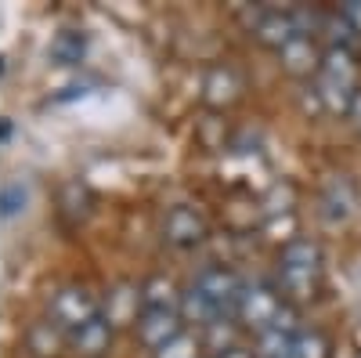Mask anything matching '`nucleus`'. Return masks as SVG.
Segmentation results:
<instances>
[{
  "instance_id": "f257e3e1",
  "label": "nucleus",
  "mask_w": 361,
  "mask_h": 358,
  "mask_svg": "<svg viewBox=\"0 0 361 358\" xmlns=\"http://www.w3.org/2000/svg\"><path fill=\"white\" fill-rule=\"evenodd\" d=\"M238 297H243V286H238V279L231 272H224V268H206L195 279L192 293L185 297V311L195 322L217 326L228 308H238Z\"/></svg>"
},
{
  "instance_id": "f03ea898",
  "label": "nucleus",
  "mask_w": 361,
  "mask_h": 358,
  "mask_svg": "<svg viewBox=\"0 0 361 358\" xmlns=\"http://www.w3.org/2000/svg\"><path fill=\"white\" fill-rule=\"evenodd\" d=\"M318 246L307 243V239H293L282 250V286L296 297H307L318 275Z\"/></svg>"
},
{
  "instance_id": "7ed1b4c3",
  "label": "nucleus",
  "mask_w": 361,
  "mask_h": 358,
  "mask_svg": "<svg viewBox=\"0 0 361 358\" xmlns=\"http://www.w3.org/2000/svg\"><path fill=\"white\" fill-rule=\"evenodd\" d=\"M238 315H243L250 326H260V330L267 333L271 326H275V318L282 315V304H279V297L264 290V286H253V290H243V297H238Z\"/></svg>"
},
{
  "instance_id": "20e7f679",
  "label": "nucleus",
  "mask_w": 361,
  "mask_h": 358,
  "mask_svg": "<svg viewBox=\"0 0 361 358\" xmlns=\"http://www.w3.org/2000/svg\"><path fill=\"white\" fill-rule=\"evenodd\" d=\"M94 301L83 293V290H62L54 297V318L69 326V330H76V326H83L87 318H94Z\"/></svg>"
},
{
  "instance_id": "39448f33",
  "label": "nucleus",
  "mask_w": 361,
  "mask_h": 358,
  "mask_svg": "<svg viewBox=\"0 0 361 358\" xmlns=\"http://www.w3.org/2000/svg\"><path fill=\"white\" fill-rule=\"evenodd\" d=\"M354 87V66H350V54L347 47H333L325 58V91L322 95H347Z\"/></svg>"
},
{
  "instance_id": "423d86ee",
  "label": "nucleus",
  "mask_w": 361,
  "mask_h": 358,
  "mask_svg": "<svg viewBox=\"0 0 361 358\" xmlns=\"http://www.w3.org/2000/svg\"><path fill=\"white\" fill-rule=\"evenodd\" d=\"M166 235L177 246H192V243L202 239V221L188 210V206H177V210H170V217H166Z\"/></svg>"
},
{
  "instance_id": "0eeeda50",
  "label": "nucleus",
  "mask_w": 361,
  "mask_h": 358,
  "mask_svg": "<svg viewBox=\"0 0 361 358\" xmlns=\"http://www.w3.org/2000/svg\"><path fill=\"white\" fill-rule=\"evenodd\" d=\"M141 337L148 340V344H166V340H173L177 337V315L173 311H145V318H141Z\"/></svg>"
},
{
  "instance_id": "6e6552de",
  "label": "nucleus",
  "mask_w": 361,
  "mask_h": 358,
  "mask_svg": "<svg viewBox=\"0 0 361 358\" xmlns=\"http://www.w3.org/2000/svg\"><path fill=\"white\" fill-rule=\"evenodd\" d=\"M87 54V37L76 33V29H66V33H58L54 44H51V58L62 66H80Z\"/></svg>"
},
{
  "instance_id": "1a4fd4ad",
  "label": "nucleus",
  "mask_w": 361,
  "mask_h": 358,
  "mask_svg": "<svg viewBox=\"0 0 361 358\" xmlns=\"http://www.w3.org/2000/svg\"><path fill=\"white\" fill-rule=\"evenodd\" d=\"M105 340H109V322H105L102 315L87 318L83 326H76V330H73V344H76L80 351H87V354H98V351L105 347Z\"/></svg>"
},
{
  "instance_id": "9d476101",
  "label": "nucleus",
  "mask_w": 361,
  "mask_h": 358,
  "mask_svg": "<svg viewBox=\"0 0 361 358\" xmlns=\"http://www.w3.org/2000/svg\"><path fill=\"white\" fill-rule=\"evenodd\" d=\"M282 51V58H286V66L293 69V73H307L311 66H314V47H311V40L300 33V37H293L286 47H279Z\"/></svg>"
},
{
  "instance_id": "9b49d317",
  "label": "nucleus",
  "mask_w": 361,
  "mask_h": 358,
  "mask_svg": "<svg viewBox=\"0 0 361 358\" xmlns=\"http://www.w3.org/2000/svg\"><path fill=\"white\" fill-rule=\"evenodd\" d=\"M141 304H145V311H173V286H170L166 279L145 282V290H141Z\"/></svg>"
},
{
  "instance_id": "f8f14e48",
  "label": "nucleus",
  "mask_w": 361,
  "mask_h": 358,
  "mask_svg": "<svg viewBox=\"0 0 361 358\" xmlns=\"http://www.w3.org/2000/svg\"><path fill=\"white\" fill-rule=\"evenodd\" d=\"M25 203H29V185L25 181H8L4 189H0V217H15L25 210Z\"/></svg>"
},
{
  "instance_id": "ddd939ff",
  "label": "nucleus",
  "mask_w": 361,
  "mask_h": 358,
  "mask_svg": "<svg viewBox=\"0 0 361 358\" xmlns=\"http://www.w3.org/2000/svg\"><path fill=\"white\" fill-rule=\"evenodd\" d=\"M293 358H325V340L318 333L293 337Z\"/></svg>"
},
{
  "instance_id": "4468645a",
  "label": "nucleus",
  "mask_w": 361,
  "mask_h": 358,
  "mask_svg": "<svg viewBox=\"0 0 361 358\" xmlns=\"http://www.w3.org/2000/svg\"><path fill=\"white\" fill-rule=\"evenodd\" d=\"M159 358H195V344H192V337L177 333L173 340H166V344L159 347Z\"/></svg>"
},
{
  "instance_id": "2eb2a0df",
  "label": "nucleus",
  "mask_w": 361,
  "mask_h": 358,
  "mask_svg": "<svg viewBox=\"0 0 361 358\" xmlns=\"http://www.w3.org/2000/svg\"><path fill=\"white\" fill-rule=\"evenodd\" d=\"M231 95H235L231 73H214V80H209V98H214V102H224V98H231Z\"/></svg>"
},
{
  "instance_id": "dca6fc26",
  "label": "nucleus",
  "mask_w": 361,
  "mask_h": 358,
  "mask_svg": "<svg viewBox=\"0 0 361 358\" xmlns=\"http://www.w3.org/2000/svg\"><path fill=\"white\" fill-rule=\"evenodd\" d=\"M343 18H347V25H350V29H357V33H361V4H357V0L343 8Z\"/></svg>"
},
{
  "instance_id": "f3484780",
  "label": "nucleus",
  "mask_w": 361,
  "mask_h": 358,
  "mask_svg": "<svg viewBox=\"0 0 361 358\" xmlns=\"http://www.w3.org/2000/svg\"><path fill=\"white\" fill-rule=\"evenodd\" d=\"M221 358H253V354H246V351H238V347H231V351H224Z\"/></svg>"
},
{
  "instance_id": "a211bd4d",
  "label": "nucleus",
  "mask_w": 361,
  "mask_h": 358,
  "mask_svg": "<svg viewBox=\"0 0 361 358\" xmlns=\"http://www.w3.org/2000/svg\"><path fill=\"white\" fill-rule=\"evenodd\" d=\"M357 116H361V98H357Z\"/></svg>"
}]
</instances>
